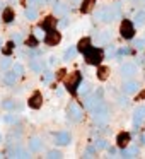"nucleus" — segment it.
I'll use <instances>...</instances> for the list:
<instances>
[{
  "label": "nucleus",
  "instance_id": "nucleus-1",
  "mask_svg": "<svg viewBox=\"0 0 145 159\" xmlns=\"http://www.w3.org/2000/svg\"><path fill=\"white\" fill-rule=\"evenodd\" d=\"M90 111H92V118L97 121V125H106L108 123V120H109V106L104 103L103 98L96 101V104H94V108Z\"/></svg>",
  "mask_w": 145,
  "mask_h": 159
},
{
  "label": "nucleus",
  "instance_id": "nucleus-2",
  "mask_svg": "<svg viewBox=\"0 0 145 159\" xmlns=\"http://www.w3.org/2000/svg\"><path fill=\"white\" fill-rule=\"evenodd\" d=\"M82 53H84V57H86V60H87V63H89V65H96L97 67L101 62H103V58H104L103 50L96 48V46H87Z\"/></svg>",
  "mask_w": 145,
  "mask_h": 159
},
{
  "label": "nucleus",
  "instance_id": "nucleus-3",
  "mask_svg": "<svg viewBox=\"0 0 145 159\" xmlns=\"http://www.w3.org/2000/svg\"><path fill=\"white\" fill-rule=\"evenodd\" d=\"M96 19L101 21V22H104V24H111V22L116 19V14H114L113 7L108 5V7H103V9H99V11L96 12Z\"/></svg>",
  "mask_w": 145,
  "mask_h": 159
},
{
  "label": "nucleus",
  "instance_id": "nucleus-4",
  "mask_svg": "<svg viewBox=\"0 0 145 159\" xmlns=\"http://www.w3.org/2000/svg\"><path fill=\"white\" fill-rule=\"evenodd\" d=\"M82 82V74L80 72H72L65 77V87L68 93H77V87Z\"/></svg>",
  "mask_w": 145,
  "mask_h": 159
},
{
  "label": "nucleus",
  "instance_id": "nucleus-5",
  "mask_svg": "<svg viewBox=\"0 0 145 159\" xmlns=\"http://www.w3.org/2000/svg\"><path fill=\"white\" fill-rule=\"evenodd\" d=\"M67 116H68V120L70 121H80L82 120V116H84V111H82V108L79 106V104H75V103H70L68 104V108H67Z\"/></svg>",
  "mask_w": 145,
  "mask_h": 159
},
{
  "label": "nucleus",
  "instance_id": "nucleus-6",
  "mask_svg": "<svg viewBox=\"0 0 145 159\" xmlns=\"http://www.w3.org/2000/svg\"><path fill=\"white\" fill-rule=\"evenodd\" d=\"M120 33H121V38L131 39L135 36V26H133V22L128 21V19H125V21L121 22V26H120Z\"/></svg>",
  "mask_w": 145,
  "mask_h": 159
},
{
  "label": "nucleus",
  "instance_id": "nucleus-7",
  "mask_svg": "<svg viewBox=\"0 0 145 159\" xmlns=\"http://www.w3.org/2000/svg\"><path fill=\"white\" fill-rule=\"evenodd\" d=\"M43 41H45L48 46H56L60 41H62V34H60L56 29H50V31H46L45 39H43Z\"/></svg>",
  "mask_w": 145,
  "mask_h": 159
},
{
  "label": "nucleus",
  "instance_id": "nucleus-8",
  "mask_svg": "<svg viewBox=\"0 0 145 159\" xmlns=\"http://www.w3.org/2000/svg\"><path fill=\"white\" fill-rule=\"evenodd\" d=\"M120 72L125 79H131V77L137 75V65H135V63H123Z\"/></svg>",
  "mask_w": 145,
  "mask_h": 159
},
{
  "label": "nucleus",
  "instance_id": "nucleus-9",
  "mask_svg": "<svg viewBox=\"0 0 145 159\" xmlns=\"http://www.w3.org/2000/svg\"><path fill=\"white\" fill-rule=\"evenodd\" d=\"M138 89H140V84H138L137 80H125L123 86H121L123 94H133V93H137Z\"/></svg>",
  "mask_w": 145,
  "mask_h": 159
},
{
  "label": "nucleus",
  "instance_id": "nucleus-10",
  "mask_svg": "<svg viewBox=\"0 0 145 159\" xmlns=\"http://www.w3.org/2000/svg\"><path fill=\"white\" fill-rule=\"evenodd\" d=\"M143 120H145V106H137L133 111V125L138 128Z\"/></svg>",
  "mask_w": 145,
  "mask_h": 159
},
{
  "label": "nucleus",
  "instance_id": "nucleus-11",
  "mask_svg": "<svg viewBox=\"0 0 145 159\" xmlns=\"http://www.w3.org/2000/svg\"><path fill=\"white\" fill-rule=\"evenodd\" d=\"M70 140H72V137H70L68 132H58V134L55 135V144L56 145H68Z\"/></svg>",
  "mask_w": 145,
  "mask_h": 159
},
{
  "label": "nucleus",
  "instance_id": "nucleus-12",
  "mask_svg": "<svg viewBox=\"0 0 145 159\" xmlns=\"http://www.w3.org/2000/svg\"><path fill=\"white\" fill-rule=\"evenodd\" d=\"M28 104H29V108H33V110H39V108H41V104H43L41 93H34V94H33V96L29 98Z\"/></svg>",
  "mask_w": 145,
  "mask_h": 159
},
{
  "label": "nucleus",
  "instance_id": "nucleus-13",
  "mask_svg": "<svg viewBox=\"0 0 145 159\" xmlns=\"http://www.w3.org/2000/svg\"><path fill=\"white\" fill-rule=\"evenodd\" d=\"M111 39H113V34H111L109 31H101L96 34V43L97 45H108V43H111Z\"/></svg>",
  "mask_w": 145,
  "mask_h": 159
},
{
  "label": "nucleus",
  "instance_id": "nucleus-14",
  "mask_svg": "<svg viewBox=\"0 0 145 159\" xmlns=\"http://www.w3.org/2000/svg\"><path fill=\"white\" fill-rule=\"evenodd\" d=\"M28 147H29L31 152H39L43 149V140L39 137H31L29 142H28Z\"/></svg>",
  "mask_w": 145,
  "mask_h": 159
},
{
  "label": "nucleus",
  "instance_id": "nucleus-15",
  "mask_svg": "<svg viewBox=\"0 0 145 159\" xmlns=\"http://www.w3.org/2000/svg\"><path fill=\"white\" fill-rule=\"evenodd\" d=\"M29 67L34 72H43L45 70V62L41 58H38V57H33V58H29Z\"/></svg>",
  "mask_w": 145,
  "mask_h": 159
},
{
  "label": "nucleus",
  "instance_id": "nucleus-16",
  "mask_svg": "<svg viewBox=\"0 0 145 159\" xmlns=\"http://www.w3.org/2000/svg\"><path fill=\"white\" fill-rule=\"evenodd\" d=\"M9 157H29V152L24 151L21 145H15L9 151Z\"/></svg>",
  "mask_w": 145,
  "mask_h": 159
},
{
  "label": "nucleus",
  "instance_id": "nucleus-17",
  "mask_svg": "<svg viewBox=\"0 0 145 159\" xmlns=\"http://www.w3.org/2000/svg\"><path fill=\"white\" fill-rule=\"evenodd\" d=\"M70 11V7L67 4H63V2H56L55 5H53V12H55L56 16H67Z\"/></svg>",
  "mask_w": 145,
  "mask_h": 159
},
{
  "label": "nucleus",
  "instance_id": "nucleus-18",
  "mask_svg": "<svg viewBox=\"0 0 145 159\" xmlns=\"http://www.w3.org/2000/svg\"><path fill=\"white\" fill-rule=\"evenodd\" d=\"M19 75L14 72V70H7V72L4 74V84H7V86H14L15 82H17Z\"/></svg>",
  "mask_w": 145,
  "mask_h": 159
},
{
  "label": "nucleus",
  "instance_id": "nucleus-19",
  "mask_svg": "<svg viewBox=\"0 0 145 159\" xmlns=\"http://www.w3.org/2000/svg\"><path fill=\"white\" fill-rule=\"evenodd\" d=\"M130 140H131V135L128 134V132H121V134H118V137H116V142H118L120 147H126V145L130 144Z\"/></svg>",
  "mask_w": 145,
  "mask_h": 159
},
{
  "label": "nucleus",
  "instance_id": "nucleus-20",
  "mask_svg": "<svg viewBox=\"0 0 145 159\" xmlns=\"http://www.w3.org/2000/svg\"><path fill=\"white\" fill-rule=\"evenodd\" d=\"M121 157H137L138 154H140V151H138V147L135 145V147H130V149H126V147H121Z\"/></svg>",
  "mask_w": 145,
  "mask_h": 159
},
{
  "label": "nucleus",
  "instance_id": "nucleus-21",
  "mask_svg": "<svg viewBox=\"0 0 145 159\" xmlns=\"http://www.w3.org/2000/svg\"><path fill=\"white\" fill-rule=\"evenodd\" d=\"M75 57H77V46L70 45L68 48L65 50V53H63V60H65V62H70V60H73Z\"/></svg>",
  "mask_w": 145,
  "mask_h": 159
},
{
  "label": "nucleus",
  "instance_id": "nucleus-22",
  "mask_svg": "<svg viewBox=\"0 0 145 159\" xmlns=\"http://www.w3.org/2000/svg\"><path fill=\"white\" fill-rule=\"evenodd\" d=\"M2 19H4V22H7V24H11V22L15 19V14H14V11H12L11 7H5V9H4V12H2Z\"/></svg>",
  "mask_w": 145,
  "mask_h": 159
},
{
  "label": "nucleus",
  "instance_id": "nucleus-23",
  "mask_svg": "<svg viewBox=\"0 0 145 159\" xmlns=\"http://www.w3.org/2000/svg\"><path fill=\"white\" fill-rule=\"evenodd\" d=\"M55 22H56V19L50 16V17L43 19V22H41V26H39V28L45 29V31H50V29H55V28H53V26H55Z\"/></svg>",
  "mask_w": 145,
  "mask_h": 159
},
{
  "label": "nucleus",
  "instance_id": "nucleus-24",
  "mask_svg": "<svg viewBox=\"0 0 145 159\" xmlns=\"http://www.w3.org/2000/svg\"><path fill=\"white\" fill-rule=\"evenodd\" d=\"M97 99H101V98H96V96H89V94H86V98H84V108H87V110H92Z\"/></svg>",
  "mask_w": 145,
  "mask_h": 159
},
{
  "label": "nucleus",
  "instance_id": "nucleus-25",
  "mask_svg": "<svg viewBox=\"0 0 145 159\" xmlns=\"http://www.w3.org/2000/svg\"><path fill=\"white\" fill-rule=\"evenodd\" d=\"M94 5H96V0H84L82 5H80V11L84 14H87V12H90L94 9Z\"/></svg>",
  "mask_w": 145,
  "mask_h": 159
},
{
  "label": "nucleus",
  "instance_id": "nucleus-26",
  "mask_svg": "<svg viewBox=\"0 0 145 159\" xmlns=\"http://www.w3.org/2000/svg\"><path fill=\"white\" fill-rule=\"evenodd\" d=\"M0 106L4 108V110H7V111L15 110V106H17V108H21L17 103H15V99H5V101H2V104H0Z\"/></svg>",
  "mask_w": 145,
  "mask_h": 159
},
{
  "label": "nucleus",
  "instance_id": "nucleus-27",
  "mask_svg": "<svg viewBox=\"0 0 145 159\" xmlns=\"http://www.w3.org/2000/svg\"><path fill=\"white\" fill-rule=\"evenodd\" d=\"M24 17L28 19V21H36V19H38V12H36V9H33V7L26 9V11H24Z\"/></svg>",
  "mask_w": 145,
  "mask_h": 159
},
{
  "label": "nucleus",
  "instance_id": "nucleus-28",
  "mask_svg": "<svg viewBox=\"0 0 145 159\" xmlns=\"http://www.w3.org/2000/svg\"><path fill=\"white\" fill-rule=\"evenodd\" d=\"M90 91V84L89 82H80L79 87H77V93L80 94V96H86V94H89Z\"/></svg>",
  "mask_w": 145,
  "mask_h": 159
},
{
  "label": "nucleus",
  "instance_id": "nucleus-29",
  "mask_svg": "<svg viewBox=\"0 0 145 159\" xmlns=\"http://www.w3.org/2000/svg\"><path fill=\"white\" fill-rule=\"evenodd\" d=\"M133 19H135V24L137 26H143L145 24V11H138Z\"/></svg>",
  "mask_w": 145,
  "mask_h": 159
},
{
  "label": "nucleus",
  "instance_id": "nucleus-30",
  "mask_svg": "<svg viewBox=\"0 0 145 159\" xmlns=\"http://www.w3.org/2000/svg\"><path fill=\"white\" fill-rule=\"evenodd\" d=\"M108 74H109V69H108V67H97V79L106 80Z\"/></svg>",
  "mask_w": 145,
  "mask_h": 159
},
{
  "label": "nucleus",
  "instance_id": "nucleus-31",
  "mask_svg": "<svg viewBox=\"0 0 145 159\" xmlns=\"http://www.w3.org/2000/svg\"><path fill=\"white\" fill-rule=\"evenodd\" d=\"M11 65H12V60L9 58L7 55H5L4 58H0V70H7Z\"/></svg>",
  "mask_w": 145,
  "mask_h": 159
},
{
  "label": "nucleus",
  "instance_id": "nucleus-32",
  "mask_svg": "<svg viewBox=\"0 0 145 159\" xmlns=\"http://www.w3.org/2000/svg\"><path fill=\"white\" fill-rule=\"evenodd\" d=\"M94 147H96V151H103V149L108 147V142L104 139H96L94 140Z\"/></svg>",
  "mask_w": 145,
  "mask_h": 159
},
{
  "label": "nucleus",
  "instance_id": "nucleus-33",
  "mask_svg": "<svg viewBox=\"0 0 145 159\" xmlns=\"http://www.w3.org/2000/svg\"><path fill=\"white\" fill-rule=\"evenodd\" d=\"M87 46H90V39H89V38L80 39V41H79V45H77V52H84V50H86Z\"/></svg>",
  "mask_w": 145,
  "mask_h": 159
},
{
  "label": "nucleus",
  "instance_id": "nucleus-34",
  "mask_svg": "<svg viewBox=\"0 0 145 159\" xmlns=\"http://www.w3.org/2000/svg\"><path fill=\"white\" fill-rule=\"evenodd\" d=\"M4 121H5V123H17V121H19V116H17V115H14V113H11V115H5V116H4Z\"/></svg>",
  "mask_w": 145,
  "mask_h": 159
},
{
  "label": "nucleus",
  "instance_id": "nucleus-35",
  "mask_svg": "<svg viewBox=\"0 0 145 159\" xmlns=\"http://www.w3.org/2000/svg\"><path fill=\"white\" fill-rule=\"evenodd\" d=\"M12 70H14V72L17 74L19 77H22V75H24V67H22V63H19V62L12 65Z\"/></svg>",
  "mask_w": 145,
  "mask_h": 159
},
{
  "label": "nucleus",
  "instance_id": "nucleus-36",
  "mask_svg": "<svg viewBox=\"0 0 145 159\" xmlns=\"http://www.w3.org/2000/svg\"><path fill=\"white\" fill-rule=\"evenodd\" d=\"M33 36H34L38 41H41V39H45V34H43V29L41 28H36L34 31H33Z\"/></svg>",
  "mask_w": 145,
  "mask_h": 159
},
{
  "label": "nucleus",
  "instance_id": "nucleus-37",
  "mask_svg": "<svg viewBox=\"0 0 145 159\" xmlns=\"http://www.w3.org/2000/svg\"><path fill=\"white\" fill-rule=\"evenodd\" d=\"M12 50H14V41H9L7 43V45H5V48L4 50H2V52H4V55H11V53H12Z\"/></svg>",
  "mask_w": 145,
  "mask_h": 159
},
{
  "label": "nucleus",
  "instance_id": "nucleus-38",
  "mask_svg": "<svg viewBox=\"0 0 145 159\" xmlns=\"http://www.w3.org/2000/svg\"><path fill=\"white\" fill-rule=\"evenodd\" d=\"M26 45H28L29 48H36V45H38V39H36L34 36L31 34V36L28 38V41H26Z\"/></svg>",
  "mask_w": 145,
  "mask_h": 159
},
{
  "label": "nucleus",
  "instance_id": "nucleus-39",
  "mask_svg": "<svg viewBox=\"0 0 145 159\" xmlns=\"http://www.w3.org/2000/svg\"><path fill=\"white\" fill-rule=\"evenodd\" d=\"M53 77H55V74L50 72V70H45V75H43V82H51Z\"/></svg>",
  "mask_w": 145,
  "mask_h": 159
},
{
  "label": "nucleus",
  "instance_id": "nucleus-40",
  "mask_svg": "<svg viewBox=\"0 0 145 159\" xmlns=\"http://www.w3.org/2000/svg\"><path fill=\"white\" fill-rule=\"evenodd\" d=\"M133 46H135V48H137V50H143V48H145V39H142V38L135 39Z\"/></svg>",
  "mask_w": 145,
  "mask_h": 159
},
{
  "label": "nucleus",
  "instance_id": "nucleus-41",
  "mask_svg": "<svg viewBox=\"0 0 145 159\" xmlns=\"http://www.w3.org/2000/svg\"><path fill=\"white\" fill-rule=\"evenodd\" d=\"M94 152H96V147H94V145H90V147L86 149V152H84V157H94Z\"/></svg>",
  "mask_w": 145,
  "mask_h": 159
},
{
  "label": "nucleus",
  "instance_id": "nucleus-42",
  "mask_svg": "<svg viewBox=\"0 0 145 159\" xmlns=\"http://www.w3.org/2000/svg\"><path fill=\"white\" fill-rule=\"evenodd\" d=\"M46 157H50V159H58V157H62V152H60V151H50L48 154H46Z\"/></svg>",
  "mask_w": 145,
  "mask_h": 159
},
{
  "label": "nucleus",
  "instance_id": "nucleus-43",
  "mask_svg": "<svg viewBox=\"0 0 145 159\" xmlns=\"http://www.w3.org/2000/svg\"><path fill=\"white\" fill-rule=\"evenodd\" d=\"M118 104H120V106H123V108H126L128 106V103H130V101H128L126 99V98H125V96H118Z\"/></svg>",
  "mask_w": 145,
  "mask_h": 159
},
{
  "label": "nucleus",
  "instance_id": "nucleus-44",
  "mask_svg": "<svg viewBox=\"0 0 145 159\" xmlns=\"http://www.w3.org/2000/svg\"><path fill=\"white\" fill-rule=\"evenodd\" d=\"M12 41H14V43H21L22 41V36L19 34V33H14V34H12Z\"/></svg>",
  "mask_w": 145,
  "mask_h": 159
},
{
  "label": "nucleus",
  "instance_id": "nucleus-45",
  "mask_svg": "<svg viewBox=\"0 0 145 159\" xmlns=\"http://www.w3.org/2000/svg\"><path fill=\"white\" fill-rule=\"evenodd\" d=\"M65 74H67V72H65V69H60L58 72H56V79H62V77L65 75Z\"/></svg>",
  "mask_w": 145,
  "mask_h": 159
},
{
  "label": "nucleus",
  "instance_id": "nucleus-46",
  "mask_svg": "<svg viewBox=\"0 0 145 159\" xmlns=\"http://www.w3.org/2000/svg\"><path fill=\"white\" fill-rule=\"evenodd\" d=\"M130 53H131L130 48H121L120 50V55H130Z\"/></svg>",
  "mask_w": 145,
  "mask_h": 159
},
{
  "label": "nucleus",
  "instance_id": "nucleus-47",
  "mask_svg": "<svg viewBox=\"0 0 145 159\" xmlns=\"http://www.w3.org/2000/svg\"><path fill=\"white\" fill-rule=\"evenodd\" d=\"M108 152H109V156H116L118 154V149L116 147H109V149H108Z\"/></svg>",
  "mask_w": 145,
  "mask_h": 159
},
{
  "label": "nucleus",
  "instance_id": "nucleus-48",
  "mask_svg": "<svg viewBox=\"0 0 145 159\" xmlns=\"http://www.w3.org/2000/svg\"><path fill=\"white\" fill-rule=\"evenodd\" d=\"M29 5H38V4H43V0H28Z\"/></svg>",
  "mask_w": 145,
  "mask_h": 159
},
{
  "label": "nucleus",
  "instance_id": "nucleus-49",
  "mask_svg": "<svg viewBox=\"0 0 145 159\" xmlns=\"http://www.w3.org/2000/svg\"><path fill=\"white\" fill-rule=\"evenodd\" d=\"M60 26H62V28H67V26H68V21H67V17H63V21H60Z\"/></svg>",
  "mask_w": 145,
  "mask_h": 159
},
{
  "label": "nucleus",
  "instance_id": "nucleus-50",
  "mask_svg": "<svg viewBox=\"0 0 145 159\" xmlns=\"http://www.w3.org/2000/svg\"><path fill=\"white\" fill-rule=\"evenodd\" d=\"M113 55H114V48L109 46V48H108V57H113Z\"/></svg>",
  "mask_w": 145,
  "mask_h": 159
},
{
  "label": "nucleus",
  "instance_id": "nucleus-51",
  "mask_svg": "<svg viewBox=\"0 0 145 159\" xmlns=\"http://www.w3.org/2000/svg\"><path fill=\"white\" fill-rule=\"evenodd\" d=\"M140 99H145V91L142 94H138V98H137V101H140Z\"/></svg>",
  "mask_w": 145,
  "mask_h": 159
},
{
  "label": "nucleus",
  "instance_id": "nucleus-52",
  "mask_svg": "<svg viewBox=\"0 0 145 159\" xmlns=\"http://www.w3.org/2000/svg\"><path fill=\"white\" fill-rule=\"evenodd\" d=\"M55 60H56V57H50V63H51V65L55 63Z\"/></svg>",
  "mask_w": 145,
  "mask_h": 159
},
{
  "label": "nucleus",
  "instance_id": "nucleus-53",
  "mask_svg": "<svg viewBox=\"0 0 145 159\" xmlns=\"http://www.w3.org/2000/svg\"><path fill=\"white\" fill-rule=\"evenodd\" d=\"M0 46H2V38H0Z\"/></svg>",
  "mask_w": 145,
  "mask_h": 159
},
{
  "label": "nucleus",
  "instance_id": "nucleus-54",
  "mask_svg": "<svg viewBox=\"0 0 145 159\" xmlns=\"http://www.w3.org/2000/svg\"><path fill=\"white\" fill-rule=\"evenodd\" d=\"M0 142H2V135H0Z\"/></svg>",
  "mask_w": 145,
  "mask_h": 159
},
{
  "label": "nucleus",
  "instance_id": "nucleus-55",
  "mask_svg": "<svg viewBox=\"0 0 145 159\" xmlns=\"http://www.w3.org/2000/svg\"><path fill=\"white\" fill-rule=\"evenodd\" d=\"M143 142H145V137H143Z\"/></svg>",
  "mask_w": 145,
  "mask_h": 159
},
{
  "label": "nucleus",
  "instance_id": "nucleus-56",
  "mask_svg": "<svg viewBox=\"0 0 145 159\" xmlns=\"http://www.w3.org/2000/svg\"><path fill=\"white\" fill-rule=\"evenodd\" d=\"M143 2H145V0H143Z\"/></svg>",
  "mask_w": 145,
  "mask_h": 159
}]
</instances>
